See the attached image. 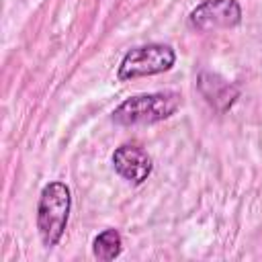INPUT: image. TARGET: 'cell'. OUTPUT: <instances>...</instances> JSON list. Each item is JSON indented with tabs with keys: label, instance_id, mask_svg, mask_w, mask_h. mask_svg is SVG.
<instances>
[{
	"label": "cell",
	"instance_id": "obj_5",
	"mask_svg": "<svg viewBox=\"0 0 262 262\" xmlns=\"http://www.w3.org/2000/svg\"><path fill=\"white\" fill-rule=\"evenodd\" d=\"M111 160H113L115 172L133 184H141L143 180H147V176L154 170V162H151L149 154L143 147L133 145V143H125V145L117 147L113 151Z\"/></svg>",
	"mask_w": 262,
	"mask_h": 262
},
{
	"label": "cell",
	"instance_id": "obj_1",
	"mask_svg": "<svg viewBox=\"0 0 262 262\" xmlns=\"http://www.w3.org/2000/svg\"><path fill=\"white\" fill-rule=\"evenodd\" d=\"M180 106V94L174 90L145 92L125 98L111 115L117 125H154L172 117Z\"/></svg>",
	"mask_w": 262,
	"mask_h": 262
},
{
	"label": "cell",
	"instance_id": "obj_7",
	"mask_svg": "<svg viewBox=\"0 0 262 262\" xmlns=\"http://www.w3.org/2000/svg\"><path fill=\"white\" fill-rule=\"evenodd\" d=\"M123 250V239L117 229H104L92 239V254L98 260H115Z\"/></svg>",
	"mask_w": 262,
	"mask_h": 262
},
{
	"label": "cell",
	"instance_id": "obj_6",
	"mask_svg": "<svg viewBox=\"0 0 262 262\" xmlns=\"http://www.w3.org/2000/svg\"><path fill=\"white\" fill-rule=\"evenodd\" d=\"M196 88L203 98L219 113H225L239 96V88L215 72H201L196 78Z\"/></svg>",
	"mask_w": 262,
	"mask_h": 262
},
{
	"label": "cell",
	"instance_id": "obj_4",
	"mask_svg": "<svg viewBox=\"0 0 262 262\" xmlns=\"http://www.w3.org/2000/svg\"><path fill=\"white\" fill-rule=\"evenodd\" d=\"M239 23H242V6L237 0H203L188 14V27L199 33L233 29Z\"/></svg>",
	"mask_w": 262,
	"mask_h": 262
},
{
	"label": "cell",
	"instance_id": "obj_2",
	"mask_svg": "<svg viewBox=\"0 0 262 262\" xmlns=\"http://www.w3.org/2000/svg\"><path fill=\"white\" fill-rule=\"evenodd\" d=\"M72 209V192L66 182L53 180L43 186L37 203V229L45 248L59 244Z\"/></svg>",
	"mask_w": 262,
	"mask_h": 262
},
{
	"label": "cell",
	"instance_id": "obj_3",
	"mask_svg": "<svg viewBox=\"0 0 262 262\" xmlns=\"http://www.w3.org/2000/svg\"><path fill=\"white\" fill-rule=\"evenodd\" d=\"M176 61V51L166 43H147L129 49L121 63L117 78L121 82L143 78V76H156L162 72H168Z\"/></svg>",
	"mask_w": 262,
	"mask_h": 262
}]
</instances>
